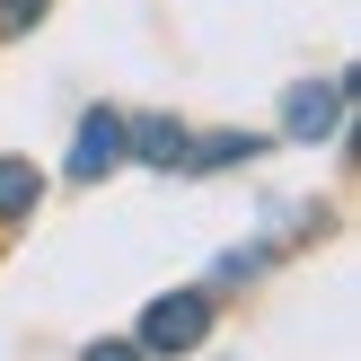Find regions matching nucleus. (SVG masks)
Here are the masks:
<instances>
[{
	"mask_svg": "<svg viewBox=\"0 0 361 361\" xmlns=\"http://www.w3.org/2000/svg\"><path fill=\"white\" fill-rule=\"evenodd\" d=\"M212 335V300L203 291H168L141 309V353H194Z\"/></svg>",
	"mask_w": 361,
	"mask_h": 361,
	"instance_id": "1",
	"label": "nucleus"
},
{
	"mask_svg": "<svg viewBox=\"0 0 361 361\" xmlns=\"http://www.w3.org/2000/svg\"><path fill=\"white\" fill-rule=\"evenodd\" d=\"M115 159H123V115H115V106H88L80 133H71V176H80V185H97Z\"/></svg>",
	"mask_w": 361,
	"mask_h": 361,
	"instance_id": "2",
	"label": "nucleus"
},
{
	"mask_svg": "<svg viewBox=\"0 0 361 361\" xmlns=\"http://www.w3.org/2000/svg\"><path fill=\"white\" fill-rule=\"evenodd\" d=\"M291 141H317V133H344V80L326 88H291V115H282Z\"/></svg>",
	"mask_w": 361,
	"mask_h": 361,
	"instance_id": "3",
	"label": "nucleus"
},
{
	"mask_svg": "<svg viewBox=\"0 0 361 361\" xmlns=\"http://www.w3.org/2000/svg\"><path fill=\"white\" fill-rule=\"evenodd\" d=\"M123 150H141L150 168H185V123H168V115H141L133 133H123Z\"/></svg>",
	"mask_w": 361,
	"mask_h": 361,
	"instance_id": "4",
	"label": "nucleus"
},
{
	"mask_svg": "<svg viewBox=\"0 0 361 361\" xmlns=\"http://www.w3.org/2000/svg\"><path fill=\"white\" fill-rule=\"evenodd\" d=\"M264 141L256 133H212V141H185V168H238V159H256Z\"/></svg>",
	"mask_w": 361,
	"mask_h": 361,
	"instance_id": "5",
	"label": "nucleus"
},
{
	"mask_svg": "<svg viewBox=\"0 0 361 361\" xmlns=\"http://www.w3.org/2000/svg\"><path fill=\"white\" fill-rule=\"evenodd\" d=\"M27 212H35V168L0 159V221H27Z\"/></svg>",
	"mask_w": 361,
	"mask_h": 361,
	"instance_id": "6",
	"label": "nucleus"
},
{
	"mask_svg": "<svg viewBox=\"0 0 361 361\" xmlns=\"http://www.w3.org/2000/svg\"><path fill=\"white\" fill-rule=\"evenodd\" d=\"M44 9H53V0H0V35H27Z\"/></svg>",
	"mask_w": 361,
	"mask_h": 361,
	"instance_id": "7",
	"label": "nucleus"
},
{
	"mask_svg": "<svg viewBox=\"0 0 361 361\" xmlns=\"http://www.w3.org/2000/svg\"><path fill=\"white\" fill-rule=\"evenodd\" d=\"M88 361H141V344H88Z\"/></svg>",
	"mask_w": 361,
	"mask_h": 361,
	"instance_id": "8",
	"label": "nucleus"
}]
</instances>
